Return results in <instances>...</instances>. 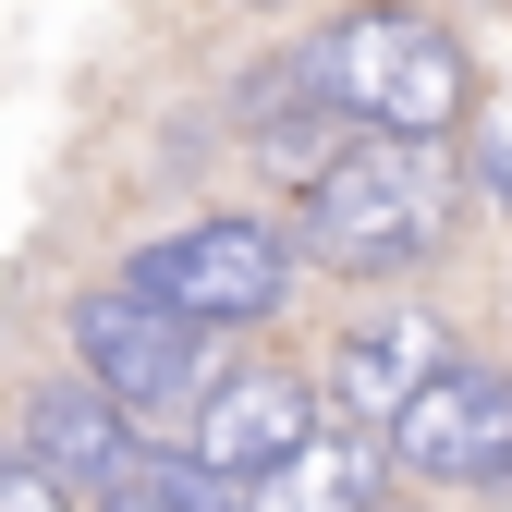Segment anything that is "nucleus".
<instances>
[{"label": "nucleus", "mask_w": 512, "mask_h": 512, "mask_svg": "<svg viewBox=\"0 0 512 512\" xmlns=\"http://www.w3.org/2000/svg\"><path fill=\"white\" fill-rule=\"evenodd\" d=\"M0 512H74V500H61L37 464H0Z\"/></svg>", "instance_id": "obj_10"}, {"label": "nucleus", "mask_w": 512, "mask_h": 512, "mask_svg": "<svg viewBox=\"0 0 512 512\" xmlns=\"http://www.w3.org/2000/svg\"><path fill=\"white\" fill-rule=\"evenodd\" d=\"M391 476H439V488H500L512 476V378L488 366H439L427 391L378 427Z\"/></svg>", "instance_id": "obj_5"}, {"label": "nucleus", "mask_w": 512, "mask_h": 512, "mask_svg": "<svg viewBox=\"0 0 512 512\" xmlns=\"http://www.w3.org/2000/svg\"><path fill=\"white\" fill-rule=\"evenodd\" d=\"M317 427V403H305V378H281V366H256V378H220V391L196 403V439H183V464H196L208 488H256V476H269L281 452H293V439Z\"/></svg>", "instance_id": "obj_6"}, {"label": "nucleus", "mask_w": 512, "mask_h": 512, "mask_svg": "<svg viewBox=\"0 0 512 512\" xmlns=\"http://www.w3.org/2000/svg\"><path fill=\"white\" fill-rule=\"evenodd\" d=\"M13 464H37L61 500H86V488L122 476V415L86 391V378H49V391L25 403V452H13Z\"/></svg>", "instance_id": "obj_9"}, {"label": "nucleus", "mask_w": 512, "mask_h": 512, "mask_svg": "<svg viewBox=\"0 0 512 512\" xmlns=\"http://www.w3.org/2000/svg\"><path fill=\"white\" fill-rule=\"evenodd\" d=\"M439 232H452V171H439V147L342 135L330 171L305 183V244L330 256V269H354V281H403V269H427Z\"/></svg>", "instance_id": "obj_2"}, {"label": "nucleus", "mask_w": 512, "mask_h": 512, "mask_svg": "<svg viewBox=\"0 0 512 512\" xmlns=\"http://www.w3.org/2000/svg\"><path fill=\"white\" fill-rule=\"evenodd\" d=\"M122 293L159 305V317H183V330H244V317H269L293 293V244L269 220H196V232L147 244Z\"/></svg>", "instance_id": "obj_3"}, {"label": "nucleus", "mask_w": 512, "mask_h": 512, "mask_svg": "<svg viewBox=\"0 0 512 512\" xmlns=\"http://www.w3.org/2000/svg\"><path fill=\"white\" fill-rule=\"evenodd\" d=\"M427 378H439V330H427V317H354V330H342V354H330V391H342V427H391L415 391H427Z\"/></svg>", "instance_id": "obj_8"}, {"label": "nucleus", "mask_w": 512, "mask_h": 512, "mask_svg": "<svg viewBox=\"0 0 512 512\" xmlns=\"http://www.w3.org/2000/svg\"><path fill=\"white\" fill-rule=\"evenodd\" d=\"M293 86L330 110V122H354V135H403V147L452 135V122H464V98H476L464 49L439 37L427 13H342L330 37L293 61Z\"/></svg>", "instance_id": "obj_1"}, {"label": "nucleus", "mask_w": 512, "mask_h": 512, "mask_svg": "<svg viewBox=\"0 0 512 512\" xmlns=\"http://www.w3.org/2000/svg\"><path fill=\"white\" fill-rule=\"evenodd\" d=\"M378 500H391V452H378V427H305L232 512H378Z\"/></svg>", "instance_id": "obj_7"}, {"label": "nucleus", "mask_w": 512, "mask_h": 512, "mask_svg": "<svg viewBox=\"0 0 512 512\" xmlns=\"http://www.w3.org/2000/svg\"><path fill=\"white\" fill-rule=\"evenodd\" d=\"M74 378H86L122 427H147V415H171L208 378V330H183V317H159L135 293H86L74 305Z\"/></svg>", "instance_id": "obj_4"}]
</instances>
